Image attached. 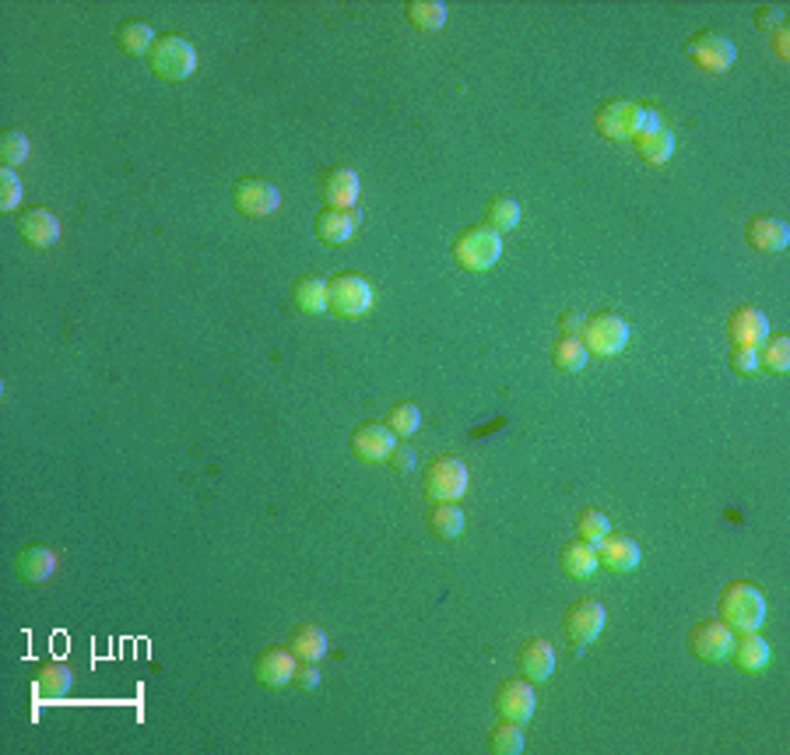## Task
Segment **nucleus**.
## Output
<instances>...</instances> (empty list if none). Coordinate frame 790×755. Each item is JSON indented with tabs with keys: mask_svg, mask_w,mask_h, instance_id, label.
Returning a JSON list of instances; mask_svg holds the SVG:
<instances>
[{
	"mask_svg": "<svg viewBox=\"0 0 790 755\" xmlns=\"http://www.w3.org/2000/svg\"><path fill=\"white\" fill-rule=\"evenodd\" d=\"M790 36H787V25H780V29H773V50H776V57L780 60H787L790 57Z\"/></svg>",
	"mask_w": 790,
	"mask_h": 755,
	"instance_id": "a18cd8bd",
	"label": "nucleus"
},
{
	"mask_svg": "<svg viewBox=\"0 0 790 755\" xmlns=\"http://www.w3.org/2000/svg\"><path fill=\"white\" fill-rule=\"evenodd\" d=\"M755 25L759 29H780L783 25V8L780 4H766V8L755 11Z\"/></svg>",
	"mask_w": 790,
	"mask_h": 755,
	"instance_id": "37998d69",
	"label": "nucleus"
},
{
	"mask_svg": "<svg viewBox=\"0 0 790 755\" xmlns=\"http://www.w3.org/2000/svg\"><path fill=\"white\" fill-rule=\"evenodd\" d=\"M71 682H74V675L67 664H43L36 675V689L43 699H64L67 692H71Z\"/></svg>",
	"mask_w": 790,
	"mask_h": 755,
	"instance_id": "2f4dec72",
	"label": "nucleus"
},
{
	"mask_svg": "<svg viewBox=\"0 0 790 755\" xmlns=\"http://www.w3.org/2000/svg\"><path fill=\"white\" fill-rule=\"evenodd\" d=\"M576 531H580L583 541H590V545H597L601 538H608L611 534V520L604 510H583L580 520H576Z\"/></svg>",
	"mask_w": 790,
	"mask_h": 755,
	"instance_id": "4c0bfd02",
	"label": "nucleus"
},
{
	"mask_svg": "<svg viewBox=\"0 0 790 755\" xmlns=\"http://www.w3.org/2000/svg\"><path fill=\"white\" fill-rule=\"evenodd\" d=\"M148 67H151V74L162 81H187L190 74L197 71L194 43H190L187 36H176V32L158 36L148 53Z\"/></svg>",
	"mask_w": 790,
	"mask_h": 755,
	"instance_id": "7ed1b4c3",
	"label": "nucleus"
},
{
	"mask_svg": "<svg viewBox=\"0 0 790 755\" xmlns=\"http://www.w3.org/2000/svg\"><path fill=\"white\" fill-rule=\"evenodd\" d=\"M559 562H562V573L576 576V580H587V576H594V569L601 566V562H597L594 545H590V541H583V538L566 541V548H562Z\"/></svg>",
	"mask_w": 790,
	"mask_h": 755,
	"instance_id": "393cba45",
	"label": "nucleus"
},
{
	"mask_svg": "<svg viewBox=\"0 0 790 755\" xmlns=\"http://www.w3.org/2000/svg\"><path fill=\"white\" fill-rule=\"evenodd\" d=\"M594 552H597V562L608 566L611 573H629V569H636L643 559L640 545L632 538H625V534H608V538H601L594 545Z\"/></svg>",
	"mask_w": 790,
	"mask_h": 755,
	"instance_id": "6ab92c4d",
	"label": "nucleus"
},
{
	"mask_svg": "<svg viewBox=\"0 0 790 755\" xmlns=\"http://www.w3.org/2000/svg\"><path fill=\"white\" fill-rule=\"evenodd\" d=\"M232 204H236L239 215H246V218H264V215H271V211H278L281 190L274 187L271 180H260V176H246V180H236V187H232Z\"/></svg>",
	"mask_w": 790,
	"mask_h": 755,
	"instance_id": "9d476101",
	"label": "nucleus"
},
{
	"mask_svg": "<svg viewBox=\"0 0 790 755\" xmlns=\"http://www.w3.org/2000/svg\"><path fill=\"white\" fill-rule=\"evenodd\" d=\"M387 464H390V468H394V471H401V475H411V471H415V464H418V453H415V446H408V443H397L394 450H390Z\"/></svg>",
	"mask_w": 790,
	"mask_h": 755,
	"instance_id": "ea45409f",
	"label": "nucleus"
},
{
	"mask_svg": "<svg viewBox=\"0 0 790 755\" xmlns=\"http://www.w3.org/2000/svg\"><path fill=\"white\" fill-rule=\"evenodd\" d=\"M15 569L25 583H46L57 573V552L50 545H25L15 559Z\"/></svg>",
	"mask_w": 790,
	"mask_h": 755,
	"instance_id": "4be33fe9",
	"label": "nucleus"
},
{
	"mask_svg": "<svg viewBox=\"0 0 790 755\" xmlns=\"http://www.w3.org/2000/svg\"><path fill=\"white\" fill-rule=\"evenodd\" d=\"M517 668L527 682H545L555 671V647L545 636H531V640L520 643L517 650Z\"/></svg>",
	"mask_w": 790,
	"mask_h": 755,
	"instance_id": "a211bd4d",
	"label": "nucleus"
},
{
	"mask_svg": "<svg viewBox=\"0 0 790 755\" xmlns=\"http://www.w3.org/2000/svg\"><path fill=\"white\" fill-rule=\"evenodd\" d=\"M664 123H661V113L657 109H650V106H643V130L640 134H654V130H661Z\"/></svg>",
	"mask_w": 790,
	"mask_h": 755,
	"instance_id": "49530a36",
	"label": "nucleus"
},
{
	"mask_svg": "<svg viewBox=\"0 0 790 755\" xmlns=\"http://www.w3.org/2000/svg\"><path fill=\"white\" fill-rule=\"evenodd\" d=\"M288 650L299 657V664H316L327 654V633L320 626H295L288 636Z\"/></svg>",
	"mask_w": 790,
	"mask_h": 755,
	"instance_id": "b1692460",
	"label": "nucleus"
},
{
	"mask_svg": "<svg viewBox=\"0 0 790 755\" xmlns=\"http://www.w3.org/2000/svg\"><path fill=\"white\" fill-rule=\"evenodd\" d=\"M485 225L489 229H496L499 236L503 232H510V229H517L520 225V204L513 201V197H492L489 204H485Z\"/></svg>",
	"mask_w": 790,
	"mask_h": 755,
	"instance_id": "473e14b6",
	"label": "nucleus"
},
{
	"mask_svg": "<svg viewBox=\"0 0 790 755\" xmlns=\"http://www.w3.org/2000/svg\"><path fill=\"white\" fill-rule=\"evenodd\" d=\"M467 492V464L460 457H436L425 468V496L432 503H457Z\"/></svg>",
	"mask_w": 790,
	"mask_h": 755,
	"instance_id": "6e6552de",
	"label": "nucleus"
},
{
	"mask_svg": "<svg viewBox=\"0 0 790 755\" xmlns=\"http://www.w3.org/2000/svg\"><path fill=\"white\" fill-rule=\"evenodd\" d=\"M425 520H429V531L436 534V538L450 541V538H457V534L464 531V520L467 517H464V510H460L457 503H436Z\"/></svg>",
	"mask_w": 790,
	"mask_h": 755,
	"instance_id": "7c9ffc66",
	"label": "nucleus"
},
{
	"mask_svg": "<svg viewBox=\"0 0 790 755\" xmlns=\"http://www.w3.org/2000/svg\"><path fill=\"white\" fill-rule=\"evenodd\" d=\"M632 144H636V155H640L643 162H650V166H664V162L675 155V134H671L668 127L654 130V134H636Z\"/></svg>",
	"mask_w": 790,
	"mask_h": 755,
	"instance_id": "bb28decb",
	"label": "nucleus"
},
{
	"mask_svg": "<svg viewBox=\"0 0 790 755\" xmlns=\"http://www.w3.org/2000/svg\"><path fill=\"white\" fill-rule=\"evenodd\" d=\"M720 622H724L731 633H759L762 622H766V597L759 587L745 580H734L720 590L717 601Z\"/></svg>",
	"mask_w": 790,
	"mask_h": 755,
	"instance_id": "f257e3e1",
	"label": "nucleus"
},
{
	"mask_svg": "<svg viewBox=\"0 0 790 755\" xmlns=\"http://www.w3.org/2000/svg\"><path fill=\"white\" fill-rule=\"evenodd\" d=\"M295 671H299V657L288 647H264L253 657V678L267 689H285L292 685Z\"/></svg>",
	"mask_w": 790,
	"mask_h": 755,
	"instance_id": "f8f14e48",
	"label": "nucleus"
},
{
	"mask_svg": "<svg viewBox=\"0 0 790 755\" xmlns=\"http://www.w3.org/2000/svg\"><path fill=\"white\" fill-rule=\"evenodd\" d=\"M155 39L158 36L148 22H123L120 29H116V50L127 53V57H148Z\"/></svg>",
	"mask_w": 790,
	"mask_h": 755,
	"instance_id": "cd10ccee",
	"label": "nucleus"
},
{
	"mask_svg": "<svg viewBox=\"0 0 790 755\" xmlns=\"http://www.w3.org/2000/svg\"><path fill=\"white\" fill-rule=\"evenodd\" d=\"M731 640L734 633L724 626L720 619H706V622H696L689 633V650L699 657V661H727V654H731Z\"/></svg>",
	"mask_w": 790,
	"mask_h": 755,
	"instance_id": "ddd939ff",
	"label": "nucleus"
},
{
	"mask_svg": "<svg viewBox=\"0 0 790 755\" xmlns=\"http://www.w3.org/2000/svg\"><path fill=\"white\" fill-rule=\"evenodd\" d=\"M534 710H538V692H534V682H527V678H506L496 689V713L503 720L527 724L534 717Z\"/></svg>",
	"mask_w": 790,
	"mask_h": 755,
	"instance_id": "9b49d317",
	"label": "nucleus"
},
{
	"mask_svg": "<svg viewBox=\"0 0 790 755\" xmlns=\"http://www.w3.org/2000/svg\"><path fill=\"white\" fill-rule=\"evenodd\" d=\"M292 685H295V689H302V692H313L316 685H320V671H316V664H299Z\"/></svg>",
	"mask_w": 790,
	"mask_h": 755,
	"instance_id": "79ce46f5",
	"label": "nucleus"
},
{
	"mask_svg": "<svg viewBox=\"0 0 790 755\" xmlns=\"http://www.w3.org/2000/svg\"><path fill=\"white\" fill-rule=\"evenodd\" d=\"M22 204V180L15 169L0 166V211H15Z\"/></svg>",
	"mask_w": 790,
	"mask_h": 755,
	"instance_id": "58836bf2",
	"label": "nucleus"
},
{
	"mask_svg": "<svg viewBox=\"0 0 790 755\" xmlns=\"http://www.w3.org/2000/svg\"><path fill=\"white\" fill-rule=\"evenodd\" d=\"M685 53H689L692 64H699L703 71H727V67H734V60H738V46L731 43V39L724 36V32H696V36L685 43Z\"/></svg>",
	"mask_w": 790,
	"mask_h": 755,
	"instance_id": "1a4fd4ad",
	"label": "nucleus"
},
{
	"mask_svg": "<svg viewBox=\"0 0 790 755\" xmlns=\"http://www.w3.org/2000/svg\"><path fill=\"white\" fill-rule=\"evenodd\" d=\"M362 215L355 208H324L320 215H316L313 229H316V239L327 246H345L348 239L355 236V229H359Z\"/></svg>",
	"mask_w": 790,
	"mask_h": 755,
	"instance_id": "f3484780",
	"label": "nucleus"
},
{
	"mask_svg": "<svg viewBox=\"0 0 790 755\" xmlns=\"http://www.w3.org/2000/svg\"><path fill=\"white\" fill-rule=\"evenodd\" d=\"M745 239L752 250H762V253H780L790 246V225L783 222V218L776 215H759L748 222L745 229Z\"/></svg>",
	"mask_w": 790,
	"mask_h": 755,
	"instance_id": "aec40b11",
	"label": "nucleus"
},
{
	"mask_svg": "<svg viewBox=\"0 0 790 755\" xmlns=\"http://www.w3.org/2000/svg\"><path fill=\"white\" fill-rule=\"evenodd\" d=\"M594 130L608 141H632L643 130V106L632 99H608L597 106Z\"/></svg>",
	"mask_w": 790,
	"mask_h": 755,
	"instance_id": "20e7f679",
	"label": "nucleus"
},
{
	"mask_svg": "<svg viewBox=\"0 0 790 755\" xmlns=\"http://www.w3.org/2000/svg\"><path fill=\"white\" fill-rule=\"evenodd\" d=\"M527 745L524 731H520V724H513V720H499L496 727L489 731V752L492 755H520Z\"/></svg>",
	"mask_w": 790,
	"mask_h": 755,
	"instance_id": "72a5a7b5",
	"label": "nucleus"
},
{
	"mask_svg": "<svg viewBox=\"0 0 790 755\" xmlns=\"http://www.w3.org/2000/svg\"><path fill=\"white\" fill-rule=\"evenodd\" d=\"M727 338L734 348H759L769 338V317L759 306H738L727 320Z\"/></svg>",
	"mask_w": 790,
	"mask_h": 755,
	"instance_id": "4468645a",
	"label": "nucleus"
},
{
	"mask_svg": "<svg viewBox=\"0 0 790 755\" xmlns=\"http://www.w3.org/2000/svg\"><path fill=\"white\" fill-rule=\"evenodd\" d=\"M359 194H362V180H359V173H355V169L338 166V169H331V173L324 176V201H327V208H355Z\"/></svg>",
	"mask_w": 790,
	"mask_h": 755,
	"instance_id": "412c9836",
	"label": "nucleus"
},
{
	"mask_svg": "<svg viewBox=\"0 0 790 755\" xmlns=\"http://www.w3.org/2000/svg\"><path fill=\"white\" fill-rule=\"evenodd\" d=\"M397 446V436L383 422H362L352 432V453L366 464H380L390 457V450Z\"/></svg>",
	"mask_w": 790,
	"mask_h": 755,
	"instance_id": "2eb2a0df",
	"label": "nucleus"
},
{
	"mask_svg": "<svg viewBox=\"0 0 790 755\" xmlns=\"http://www.w3.org/2000/svg\"><path fill=\"white\" fill-rule=\"evenodd\" d=\"M731 369L734 373H755L759 369V348H734L731 352Z\"/></svg>",
	"mask_w": 790,
	"mask_h": 755,
	"instance_id": "a19ab883",
	"label": "nucleus"
},
{
	"mask_svg": "<svg viewBox=\"0 0 790 755\" xmlns=\"http://www.w3.org/2000/svg\"><path fill=\"white\" fill-rule=\"evenodd\" d=\"M583 345L594 355H622L629 345V320L622 313H594V317L583 320Z\"/></svg>",
	"mask_w": 790,
	"mask_h": 755,
	"instance_id": "39448f33",
	"label": "nucleus"
},
{
	"mask_svg": "<svg viewBox=\"0 0 790 755\" xmlns=\"http://www.w3.org/2000/svg\"><path fill=\"white\" fill-rule=\"evenodd\" d=\"M373 285L362 274H338L327 281V310L338 317H362L373 310Z\"/></svg>",
	"mask_w": 790,
	"mask_h": 755,
	"instance_id": "423d86ee",
	"label": "nucleus"
},
{
	"mask_svg": "<svg viewBox=\"0 0 790 755\" xmlns=\"http://www.w3.org/2000/svg\"><path fill=\"white\" fill-rule=\"evenodd\" d=\"M18 232H22L25 243L36 246V250H50V246L60 243L64 225H60V218L53 215L50 208H29L18 215Z\"/></svg>",
	"mask_w": 790,
	"mask_h": 755,
	"instance_id": "dca6fc26",
	"label": "nucleus"
},
{
	"mask_svg": "<svg viewBox=\"0 0 790 755\" xmlns=\"http://www.w3.org/2000/svg\"><path fill=\"white\" fill-rule=\"evenodd\" d=\"M727 657H734V664L741 671H766L773 654H769V643L759 633H741L738 640H731V654Z\"/></svg>",
	"mask_w": 790,
	"mask_h": 755,
	"instance_id": "5701e85b",
	"label": "nucleus"
},
{
	"mask_svg": "<svg viewBox=\"0 0 790 755\" xmlns=\"http://www.w3.org/2000/svg\"><path fill=\"white\" fill-rule=\"evenodd\" d=\"M587 359H590L587 345H583L580 338H573V334H562L552 345V362L559 373H580V369L587 366Z\"/></svg>",
	"mask_w": 790,
	"mask_h": 755,
	"instance_id": "c756f323",
	"label": "nucleus"
},
{
	"mask_svg": "<svg viewBox=\"0 0 790 755\" xmlns=\"http://www.w3.org/2000/svg\"><path fill=\"white\" fill-rule=\"evenodd\" d=\"M404 15L418 32H439L450 18V8L443 0H411V4H404Z\"/></svg>",
	"mask_w": 790,
	"mask_h": 755,
	"instance_id": "c85d7f7f",
	"label": "nucleus"
},
{
	"mask_svg": "<svg viewBox=\"0 0 790 755\" xmlns=\"http://www.w3.org/2000/svg\"><path fill=\"white\" fill-rule=\"evenodd\" d=\"M604 622H608V612L597 597H580L576 604H569V612L562 615V629H566L569 643L576 650H587L597 636L604 633Z\"/></svg>",
	"mask_w": 790,
	"mask_h": 755,
	"instance_id": "0eeeda50",
	"label": "nucleus"
},
{
	"mask_svg": "<svg viewBox=\"0 0 790 755\" xmlns=\"http://www.w3.org/2000/svg\"><path fill=\"white\" fill-rule=\"evenodd\" d=\"M383 425H387L394 436H415L418 425H422V411H418L411 401H397L394 408L387 411V422Z\"/></svg>",
	"mask_w": 790,
	"mask_h": 755,
	"instance_id": "e433bc0d",
	"label": "nucleus"
},
{
	"mask_svg": "<svg viewBox=\"0 0 790 755\" xmlns=\"http://www.w3.org/2000/svg\"><path fill=\"white\" fill-rule=\"evenodd\" d=\"M32 155V141L25 130H8L0 137V166L4 169H18L22 162H29Z\"/></svg>",
	"mask_w": 790,
	"mask_h": 755,
	"instance_id": "c9c22d12",
	"label": "nucleus"
},
{
	"mask_svg": "<svg viewBox=\"0 0 790 755\" xmlns=\"http://www.w3.org/2000/svg\"><path fill=\"white\" fill-rule=\"evenodd\" d=\"M450 253L464 271H489L503 257V236L489 225H471V229L457 232Z\"/></svg>",
	"mask_w": 790,
	"mask_h": 755,
	"instance_id": "f03ea898",
	"label": "nucleus"
},
{
	"mask_svg": "<svg viewBox=\"0 0 790 755\" xmlns=\"http://www.w3.org/2000/svg\"><path fill=\"white\" fill-rule=\"evenodd\" d=\"M759 366L769 373H787L790 369V338L783 334H769L759 345Z\"/></svg>",
	"mask_w": 790,
	"mask_h": 755,
	"instance_id": "f704fd0d",
	"label": "nucleus"
},
{
	"mask_svg": "<svg viewBox=\"0 0 790 755\" xmlns=\"http://www.w3.org/2000/svg\"><path fill=\"white\" fill-rule=\"evenodd\" d=\"M583 320H587V317H583V313L566 310V313H562V317H559V331H562V334H573V338H580Z\"/></svg>",
	"mask_w": 790,
	"mask_h": 755,
	"instance_id": "c03bdc74",
	"label": "nucleus"
},
{
	"mask_svg": "<svg viewBox=\"0 0 790 755\" xmlns=\"http://www.w3.org/2000/svg\"><path fill=\"white\" fill-rule=\"evenodd\" d=\"M292 299L302 313H324L327 310V278L320 274H302L299 281L292 285Z\"/></svg>",
	"mask_w": 790,
	"mask_h": 755,
	"instance_id": "a878e982",
	"label": "nucleus"
}]
</instances>
